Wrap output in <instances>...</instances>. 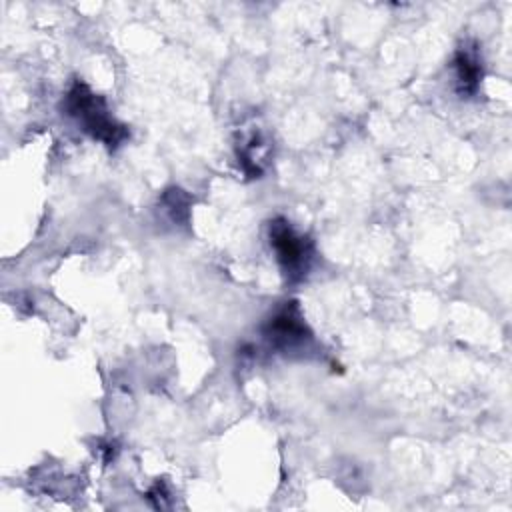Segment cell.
Here are the masks:
<instances>
[{
	"instance_id": "1",
	"label": "cell",
	"mask_w": 512,
	"mask_h": 512,
	"mask_svg": "<svg viewBox=\"0 0 512 512\" xmlns=\"http://www.w3.org/2000/svg\"><path fill=\"white\" fill-rule=\"evenodd\" d=\"M66 110L92 138L104 142L106 146H118L128 134L126 128L108 114L104 100L90 92V88L82 82H76L70 88L66 96Z\"/></svg>"
},
{
	"instance_id": "2",
	"label": "cell",
	"mask_w": 512,
	"mask_h": 512,
	"mask_svg": "<svg viewBox=\"0 0 512 512\" xmlns=\"http://www.w3.org/2000/svg\"><path fill=\"white\" fill-rule=\"evenodd\" d=\"M270 244L288 280H300L306 274L310 262L308 242L298 236L286 220L276 218L274 222H270Z\"/></svg>"
},
{
	"instance_id": "3",
	"label": "cell",
	"mask_w": 512,
	"mask_h": 512,
	"mask_svg": "<svg viewBox=\"0 0 512 512\" xmlns=\"http://www.w3.org/2000/svg\"><path fill=\"white\" fill-rule=\"evenodd\" d=\"M308 334V328L304 320L300 318L296 302H286L282 310L274 318H270L266 326V338L276 346V348H290L298 342H302Z\"/></svg>"
},
{
	"instance_id": "4",
	"label": "cell",
	"mask_w": 512,
	"mask_h": 512,
	"mask_svg": "<svg viewBox=\"0 0 512 512\" xmlns=\"http://www.w3.org/2000/svg\"><path fill=\"white\" fill-rule=\"evenodd\" d=\"M454 68H456V78L460 84V90L466 94H472L478 86L480 80V62L474 54H470L468 50H458L456 58H454Z\"/></svg>"
}]
</instances>
